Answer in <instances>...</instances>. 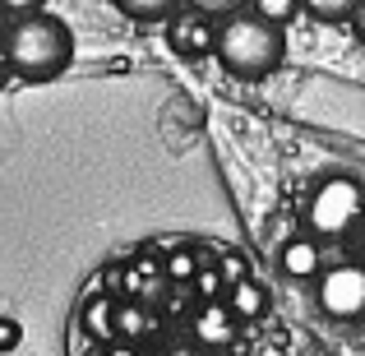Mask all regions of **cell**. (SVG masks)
<instances>
[{
    "instance_id": "obj_1",
    "label": "cell",
    "mask_w": 365,
    "mask_h": 356,
    "mask_svg": "<svg viewBox=\"0 0 365 356\" xmlns=\"http://www.w3.org/2000/svg\"><path fill=\"white\" fill-rule=\"evenodd\" d=\"M5 61L14 70V79H33V83H46L56 74H65V65L74 61V33L65 19L56 14H28V19H14L9 28V42H5Z\"/></svg>"
},
{
    "instance_id": "obj_2",
    "label": "cell",
    "mask_w": 365,
    "mask_h": 356,
    "mask_svg": "<svg viewBox=\"0 0 365 356\" xmlns=\"http://www.w3.org/2000/svg\"><path fill=\"white\" fill-rule=\"evenodd\" d=\"M213 56L222 61L227 74H236V79L255 83V79H268V74L282 65L287 56V37L277 24H268V19H259L255 9H241V14L222 19L217 24V46Z\"/></svg>"
},
{
    "instance_id": "obj_3",
    "label": "cell",
    "mask_w": 365,
    "mask_h": 356,
    "mask_svg": "<svg viewBox=\"0 0 365 356\" xmlns=\"http://www.w3.org/2000/svg\"><path fill=\"white\" fill-rule=\"evenodd\" d=\"M365 223V185L351 176H329L314 185L310 204H305V227L314 240H342L361 232Z\"/></svg>"
},
{
    "instance_id": "obj_4",
    "label": "cell",
    "mask_w": 365,
    "mask_h": 356,
    "mask_svg": "<svg viewBox=\"0 0 365 356\" xmlns=\"http://www.w3.org/2000/svg\"><path fill=\"white\" fill-rule=\"evenodd\" d=\"M314 296H319V310L329 315V320H338V324L365 320V264H356V259L329 264L319 273Z\"/></svg>"
},
{
    "instance_id": "obj_5",
    "label": "cell",
    "mask_w": 365,
    "mask_h": 356,
    "mask_svg": "<svg viewBox=\"0 0 365 356\" xmlns=\"http://www.w3.org/2000/svg\"><path fill=\"white\" fill-rule=\"evenodd\" d=\"M167 42H171V51L185 56V61L213 56V46H217V24H213L208 14H199V9H180V14L167 24Z\"/></svg>"
},
{
    "instance_id": "obj_6",
    "label": "cell",
    "mask_w": 365,
    "mask_h": 356,
    "mask_svg": "<svg viewBox=\"0 0 365 356\" xmlns=\"http://www.w3.org/2000/svg\"><path fill=\"white\" fill-rule=\"evenodd\" d=\"M324 268H329V264H324V250H319V240H314V236H292L282 245V273L287 278H301V283H310V278H314V283H319Z\"/></svg>"
},
{
    "instance_id": "obj_7",
    "label": "cell",
    "mask_w": 365,
    "mask_h": 356,
    "mask_svg": "<svg viewBox=\"0 0 365 356\" xmlns=\"http://www.w3.org/2000/svg\"><path fill=\"white\" fill-rule=\"evenodd\" d=\"M232 329H236V320H232V310H227L222 301H208L204 310L195 315V338L204 342V347H222V342H232Z\"/></svg>"
},
{
    "instance_id": "obj_8",
    "label": "cell",
    "mask_w": 365,
    "mask_h": 356,
    "mask_svg": "<svg viewBox=\"0 0 365 356\" xmlns=\"http://www.w3.org/2000/svg\"><path fill=\"white\" fill-rule=\"evenodd\" d=\"M111 5L134 24H171L185 9V0H111Z\"/></svg>"
},
{
    "instance_id": "obj_9",
    "label": "cell",
    "mask_w": 365,
    "mask_h": 356,
    "mask_svg": "<svg viewBox=\"0 0 365 356\" xmlns=\"http://www.w3.org/2000/svg\"><path fill=\"white\" fill-rule=\"evenodd\" d=\"M227 310H232V320H259V315L268 310L264 287H259L255 278H245V283L227 287Z\"/></svg>"
},
{
    "instance_id": "obj_10",
    "label": "cell",
    "mask_w": 365,
    "mask_h": 356,
    "mask_svg": "<svg viewBox=\"0 0 365 356\" xmlns=\"http://www.w3.org/2000/svg\"><path fill=\"white\" fill-rule=\"evenodd\" d=\"M83 329L102 342H116V296H93V301H83Z\"/></svg>"
},
{
    "instance_id": "obj_11",
    "label": "cell",
    "mask_w": 365,
    "mask_h": 356,
    "mask_svg": "<svg viewBox=\"0 0 365 356\" xmlns=\"http://www.w3.org/2000/svg\"><path fill=\"white\" fill-rule=\"evenodd\" d=\"M148 329H153L148 305H139V301H125V305H116V333H120L125 342H130V338H143Z\"/></svg>"
},
{
    "instance_id": "obj_12",
    "label": "cell",
    "mask_w": 365,
    "mask_h": 356,
    "mask_svg": "<svg viewBox=\"0 0 365 356\" xmlns=\"http://www.w3.org/2000/svg\"><path fill=\"white\" fill-rule=\"evenodd\" d=\"M305 9H310L319 24H351V14H356L361 0H301Z\"/></svg>"
},
{
    "instance_id": "obj_13",
    "label": "cell",
    "mask_w": 365,
    "mask_h": 356,
    "mask_svg": "<svg viewBox=\"0 0 365 356\" xmlns=\"http://www.w3.org/2000/svg\"><path fill=\"white\" fill-rule=\"evenodd\" d=\"M250 9H255L259 19H268V24H292L296 14H301V0H250Z\"/></svg>"
},
{
    "instance_id": "obj_14",
    "label": "cell",
    "mask_w": 365,
    "mask_h": 356,
    "mask_svg": "<svg viewBox=\"0 0 365 356\" xmlns=\"http://www.w3.org/2000/svg\"><path fill=\"white\" fill-rule=\"evenodd\" d=\"M195 273H199L195 250H176V255L167 259V278H171V283H185V278H195Z\"/></svg>"
},
{
    "instance_id": "obj_15",
    "label": "cell",
    "mask_w": 365,
    "mask_h": 356,
    "mask_svg": "<svg viewBox=\"0 0 365 356\" xmlns=\"http://www.w3.org/2000/svg\"><path fill=\"white\" fill-rule=\"evenodd\" d=\"M241 5H250V0H190V9H199L208 19H232L241 14Z\"/></svg>"
},
{
    "instance_id": "obj_16",
    "label": "cell",
    "mask_w": 365,
    "mask_h": 356,
    "mask_svg": "<svg viewBox=\"0 0 365 356\" xmlns=\"http://www.w3.org/2000/svg\"><path fill=\"white\" fill-rule=\"evenodd\" d=\"M217 278H222V283L227 287H236V283H245V259L241 255H222V259H217Z\"/></svg>"
},
{
    "instance_id": "obj_17",
    "label": "cell",
    "mask_w": 365,
    "mask_h": 356,
    "mask_svg": "<svg viewBox=\"0 0 365 356\" xmlns=\"http://www.w3.org/2000/svg\"><path fill=\"white\" fill-rule=\"evenodd\" d=\"M0 5L9 9V19H28V14H42L46 0H0Z\"/></svg>"
},
{
    "instance_id": "obj_18",
    "label": "cell",
    "mask_w": 365,
    "mask_h": 356,
    "mask_svg": "<svg viewBox=\"0 0 365 356\" xmlns=\"http://www.w3.org/2000/svg\"><path fill=\"white\" fill-rule=\"evenodd\" d=\"M98 356H139V347H134V342H102Z\"/></svg>"
},
{
    "instance_id": "obj_19",
    "label": "cell",
    "mask_w": 365,
    "mask_h": 356,
    "mask_svg": "<svg viewBox=\"0 0 365 356\" xmlns=\"http://www.w3.org/2000/svg\"><path fill=\"white\" fill-rule=\"evenodd\" d=\"M19 342V324L14 320H0V347H14Z\"/></svg>"
},
{
    "instance_id": "obj_20",
    "label": "cell",
    "mask_w": 365,
    "mask_h": 356,
    "mask_svg": "<svg viewBox=\"0 0 365 356\" xmlns=\"http://www.w3.org/2000/svg\"><path fill=\"white\" fill-rule=\"evenodd\" d=\"M351 33L361 37V46H365V0L356 5V14H351Z\"/></svg>"
},
{
    "instance_id": "obj_21",
    "label": "cell",
    "mask_w": 365,
    "mask_h": 356,
    "mask_svg": "<svg viewBox=\"0 0 365 356\" xmlns=\"http://www.w3.org/2000/svg\"><path fill=\"white\" fill-rule=\"evenodd\" d=\"M9 28H14V19H9V9L0 5V51H5V42H9Z\"/></svg>"
},
{
    "instance_id": "obj_22",
    "label": "cell",
    "mask_w": 365,
    "mask_h": 356,
    "mask_svg": "<svg viewBox=\"0 0 365 356\" xmlns=\"http://www.w3.org/2000/svg\"><path fill=\"white\" fill-rule=\"evenodd\" d=\"M9 74H14V70H9V61H5V51H0V88H5V79H9Z\"/></svg>"
},
{
    "instance_id": "obj_23",
    "label": "cell",
    "mask_w": 365,
    "mask_h": 356,
    "mask_svg": "<svg viewBox=\"0 0 365 356\" xmlns=\"http://www.w3.org/2000/svg\"><path fill=\"white\" fill-rule=\"evenodd\" d=\"M356 245H361V259H365V223H361V232H356Z\"/></svg>"
},
{
    "instance_id": "obj_24",
    "label": "cell",
    "mask_w": 365,
    "mask_h": 356,
    "mask_svg": "<svg viewBox=\"0 0 365 356\" xmlns=\"http://www.w3.org/2000/svg\"><path fill=\"white\" fill-rule=\"evenodd\" d=\"M171 356H199V352H190V347H176V352H171Z\"/></svg>"
},
{
    "instance_id": "obj_25",
    "label": "cell",
    "mask_w": 365,
    "mask_h": 356,
    "mask_svg": "<svg viewBox=\"0 0 365 356\" xmlns=\"http://www.w3.org/2000/svg\"><path fill=\"white\" fill-rule=\"evenodd\" d=\"M310 356H329V352H310Z\"/></svg>"
}]
</instances>
